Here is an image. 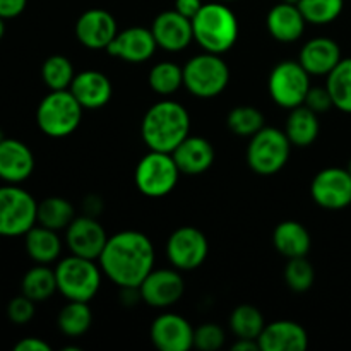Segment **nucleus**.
<instances>
[{
  "mask_svg": "<svg viewBox=\"0 0 351 351\" xmlns=\"http://www.w3.org/2000/svg\"><path fill=\"white\" fill-rule=\"evenodd\" d=\"M267 89L278 106L287 110L297 108L304 105L311 89V74L298 60H283L271 71Z\"/></svg>",
  "mask_w": 351,
  "mask_h": 351,
  "instance_id": "obj_10",
  "label": "nucleus"
},
{
  "mask_svg": "<svg viewBox=\"0 0 351 351\" xmlns=\"http://www.w3.org/2000/svg\"><path fill=\"white\" fill-rule=\"evenodd\" d=\"M315 281V269L307 257H293L288 259L285 266V283L297 293L311 290Z\"/></svg>",
  "mask_w": 351,
  "mask_h": 351,
  "instance_id": "obj_37",
  "label": "nucleus"
},
{
  "mask_svg": "<svg viewBox=\"0 0 351 351\" xmlns=\"http://www.w3.org/2000/svg\"><path fill=\"white\" fill-rule=\"evenodd\" d=\"M281 2H288V3H298L300 0H281Z\"/></svg>",
  "mask_w": 351,
  "mask_h": 351,
  "instance_id": "obj_48",
  "label": "nucleus"
},
{
  "mask_svg": "<svg viewBox=\"0 0 351 351\" xmlns=\"http://www.w3.org/2000/svg\"><path fill=\"white\" fill-rule=\"evenodd\" d=\"M230 82V69L221 55L204 51L189 58L184 65V86L197 98H216Z\"/></svg>",
  "mask_w": 351,
  "mask_h": 351,
  "instance_id": "obj_6",
  "label": "nucleus"
},
{
  "mask_svg": "<svg viewBox=\"0 0 351 351\" xmlns=\"http://www.w3.org/2000/svg\"><path fill=\"white\" fill-rule=\"evenodd\" d=\"M314 202L329 211H339L351 204V173L346 168H324L311 184Z\"/></svg>",
  "mask_w": 351,
  "mask_h": 351,
  "instance_id": "obj_12",
  "label": "nucleus"
},
{
  "mask_svg": "<svg viewBox=\"0 0 351 351\" xmlns=\"http://www.w3.org/2000/svg\"><path fill=\"white\" fill-rule=\"evenodd\" d=\"M191 132V115L187 108L173 99L154 103L143 117L141 136L153 151L173 153Z\"/></svg>",
  "mask_w": 351,
  "mask_h": 351,
  "instance_id": "obj_2",
  "label": "nucleus"
},
{
  "mask_svg": "<svg viewBox=\"0 0 351 351\" xmlns=\"http://www.w3.org/2000/svg\"><path fill=\"white\" fill-rule=\"evenodd\" d=\"M291 143L285 130L276 127H266L250 137L247 147V163L254 173L261 177H271L285 168L290 158Z\"/></svg>",
  "mask_w": 351,
  "mask_h": 351,
  "instance_id": "obj_7",
  "label": "nucleus"
},
{
  "mask_svg": "<svg viewBox=\"0 0 351 351\" xmlns=\"http://www.w3.org/2000/svg\"><path fill=\"white\" fill-rule=\"evenodd\" d=\"M233 351H257L259 348V341L257 339H237L235 345H232Z\"/></svg>",
  "mask_w": 351,
  "mask_h": 351,
  "instance_id": "obj_45",
  "label": "nucleus"
},
{
  "mask_svg": "<svg viewBox=\"0 0 351 351\" xmlns=\"http://www.w3.org/2000/svg\"><path fill=\"white\" fill-rule=\"evenodd\" d=\"M185 285L178 269H153L139 287L141 300L156 308H167L184 297Z\"/></svg>",
  "mask_w": 351,
  "mask_h": 351,
  "instance_id": "obj_13",
  "label": "nucleus"
},
{
  "mask_svg": "<svg viewBox=\"0 0 351 351\" xmlns=\"http://www.w3.org/2000/svg\"><path fill=\"white\" fill-rule=\"evenodd\" d=\"M304 105L308 106V108L315 113H324L335 106L332 105L331 95H329L326 86L324 88H322V86H311L307 96H305Z\"/></svg>",
  "mask_w": 351,
  "mask_h": 351,
  "instance_id": "obj_40",
  "label": "nucleus"
},
{
  "mask_svg": "<svg viewBox=\"0 0 351 351\" xmlns=\"http://www.w3.org/2000/svg\"><path fill=\"white\" fill-rule=\"evenodd\" d=\"M21 291L36 304L47 302L48 298L53 297L55 291H58L55 269H50L48 264H38L31 267L21 281Z\"/></svg>",
  "mask_w": 351,
  "mask_h": 351,
  "instance_id": "obj_29",
  "label": "nucleus"
},
{
  "mask_svg": "<svg viewBox=\"0 0 351 351\" xmlns=\"http://www.w3.org/2000/svg\"><path fill=\"white\" fill-rule=\"evenodd\" d=\"M34 304L36 302L27 298L26 295H19V297L12 298L7 305V317L12 324H27L34 317Z\"/></svg>",
  "mask_w": 351,
  "mask_h": 351,
  "instance_id": "obj_39",
  "label": "nucleus"
},
{
  "mask_svg": "<svg viewBox=\"0 0 351 351\" xmlns=\"http://www.w3.org/2000/svg\"><path fill=\"white\" fill-rule=\"evenodd\" d=\"M3 139H5V136H3V132L0 130V141H3Z\"/></svg>",
  "mask_w": 351,
  "mask_h": 351,
  "instance_id": "obj_50",
  "label": "nucleus"
},
{
  "mask_svg": "<svg viewBox=\"0 0 351 351\" xmlns=\"http://www.w3.org/2000/svg\"><path fill=\"white\" fill-rule=\"evenodd\" d=\"M3 34H5V19L0 17V40L3 38Z\"/></svg>",
  "mask_w": 351,
  "mask_h": 351,
  "instance_id": "obj_46",
  "label": "nucleus"
},
{
  "mask_svg": "<svg viewBox=\"0 0 351 351\" xmlns=\"http://www.w3.org/2000/svg\"><path fill=\"white\" fill-rule=\"evenodd\" d=\"M209 243L204 233L195 226H182L170 235L167 242V256L171 266L178 271H194L202 266L208 257Z\"/></svg>",
  "mask_w": 351,
  "mask_h": 351,
  "instance_id": "obj_11",
  "label": "nucleus"
},
{
  "mask_svg": "<svg viewBox=\"0 0 351 351\" xmlns=\"http://www.w3.org/2000/svg\"><path fill=\"white\" fill-rule=\"evenodd\" d=\"M24 247L29 259L36 264L55 263L62 252V242L57 232L38 223L24 235Z\"/></svg>",
  "mask_w": 351,
  "mask_h": 351,
  "instance_id": "obj_27",
  "label": "nucleus"
},
{
  "mask_svg": "<svg viewBox=\"0 0 351 351\" xmlns=\"http://www.w3.org/2000/svg\"><path fill=\"white\" fill-rule=\"evenodd\" d=\"M192 31L202 50L223 55L237 43L239 21L226 2L202 3L192 19Z\"/></svg>",
  "mask_w": 351,
  "mask_h": 351,
  "instance_id": "obj_3",
  "label": "nucleus"
},
{
  "mask_svg": "<svg viewBox=\"0 0 351 351\" xmlns=\"http://www.w3.org/2000/svg\"><path fill=\"white\" fill-rule=\"evenodd\" d=\"M75 209L65 197H58V195H51V197L43 199L38 202V215L36 223L45 226V228L55 230H67V226L74 221Z\"/></svg>",
  "mask_w": 351,
  "mask_h": 351,
  "instance_id": "obj_28",
  "label": "nucleus"
},
{
  "mask_svg": "<svg viewBox=\"0 0 351 351\" xmlns=\"http://www.w3.org/2000/svg\"><path fill=\"white\" fill-rule=\"evenodd\" d=\"M58 329L69 338H77L88 332L93 324V312L88 302L69 300L57 319Z\"/></svg>",
  "mask_w": 351,
  "mask_h": 351,
  "instance_id": "obj_30",
  "label": "nucleus"
},
{
  "mask_svg": "<svg viewBox=\"0 0 351 351\" xmlns=\"http://www.w3.org/2000/svg\"><path fill=\"white\" fill-rule=\"evenodd\" d=\"M151 31L158 47L167 51H182L194 40L192 21L177 10H165L153 21Z\"/></svg>",
  "mask_w": 351,
  "mask_h": 351,
  "instance_id": "obj_18",
  "label": "nucleus"
},
{
  "mask_svg": "<svg viewBox=\"0 0 351 351\" xmlns=\"http://www.w3.org/2000/svg\"><path fill=\"white\" fill-rule=\"evenodd\" d=\"M226 125L235 136L252 137L264 127V115L254 106H235L226 117Z\"/></svg>",
  "mask_w": 351,
  "mask_h": 351,
  "instance_id": "obj_36",
  "label": "nucleus"
},
{
  "mask_svg": "<svg viewBox=\"0 0 351 351\" xmlns=\"http://www.w3.org/2000/svg\"><path fill=\"white\" fill-rule=\"evenodd\" d=\"M297 5L308 24L326 26L341 16L345 0H300Z\"/></svg>",
  "mask_w": 351,
  "mask_h": 351,
  "instance_id": "obj_34",
  "label": "nucleus"
},
{
  "mask_svg": "<svg viewBox=\"0 0 351 351\" xmlns=\"http://www.w3.org/2000/svg\"><path fill=\"white\" fill-rule=\"evenodd\" d=\"M151 89L160 96H171L184 86V67L175 62H160L147 75Z\"/></svg>",
  "mask_w": 351,
  "mask_h": 351,
  "instance_id": "obj_33",
  "label": "nucleus"
},
{
  "mask_svg": "<svg viewBox=\"0 0 351 351\" xmlns=\"http://www.w3.org/2000/svg\"><path fill=\"white\" fill-rule=\"evenodd\" d=\"M156 48L158 43L154 40L153 31L143 26H134L119 31L112 43L106 47V51L123 62L143 64L153 57Z\"/></svg>",
  "mask_w": 351,
  "mask_h": 351,
  "instance_id": "obj_16",
  "label": "nucleus"
},
{
  "mask_svg": "<svg viewBox=\"0 0 351 351\" xmlns=\"http://www.w3.org/2000/svg\"><path fill=\"white\" fill-rule=\"evenodd\" d=\"M257 341L261 351H305L308 348L307 331L295 321L266 324Z\"/></svg>",
  "mask_w": 351,
  "mask_h": 351,
  "instance_id": "obj_20",
  "label": "nucleus"
},
{
  "mask_svg": "<svg viewBox=\"0 0 351 351\" xmlns=\"http://www.w3.org/2000/svg\"><path fill=\"white\" fill-rule=\"evenodd\" d=\"M119 33L117 21L108 10L89 9L75 23V38L89 50H103Z\"/></svg>",
  "mask_w": 351,
  "mask_h": 351,
  "instance_id": "obj_17",
  "label": "nucleus"
},
{
  "mask_svg": "<svg viewBox=\"0 0 351 351\" xmlns=\"http://www.w3.org/2000/svg\"><path fill=\"white\" fill-rule=\"evenodd\" d=\"M101 267L96 261L69 256L55 267L57 290L62 297L75 302H91L101 287Z\"/></svg>",
  "mask_w": 351,
  "mask_h": 351,
  "instance_id": "obj_4",
  "label": "nucleus"
},
{
  "mask_svg": "<svg viewBox=\"0 0 351 351\" xmlns=\"http://www.w3.org/2000/svg\"><path fill=\"white\" fill-rule=\"evenodd\" d=\"M346 170H348V171H350V173H351V160L348 161V167H346Z\"/></svg>",
  "mask_w": 351,
  "mask_h": 351,
  "instance_id": "obj_49",
  "label": "nucleus"
},
{
  "mask_svg": "<svg viewBox=\"0 0 351 351\" xmlns=\"http://www.w3.org/2000/svg\"><path fill=\"white\" fill-rule=\"evenodd\" d=\"M38 202L14 184L0 187V237H24L36 225Z\"/></svg>",
  "mask_w": 351,
  "mask_h": 351,
  "instance_id": "obj_9",
  "label": "nucleus"
},
{
  "mask_svg": "<svg viewBox=\"0 0 351 351\" xmlns=\"http://www.w3.org/2000/svg\"><path fill=\"white\" fill-rule=\"evenodd\" d=\"M335 108L351 113V58H341L326 81Z\"/></svg>",
  "mask_w": 351,
  "mask_h": 351,
  "instance_id": "obj_31",
  "label": "nucleus"
},
{
  "mask_svg": "<svg viewBox=\"0 0 351 351\" xmlns=\"http://www.w3.org/2000/svg\"><path fill=\"white\" fill-rule=\"evenodd\" d=\"M273 245L287 259L307 257V254L311 252L312 239L311 233L307 232V228L302 223L288 219V221L280 223L274 228Z\"/></svg>",
  "mask_w": 351,
  "mask_h": 351,
  "instance_id": "obj_25",
  "label": "nucleus"
},
{
  "mask_svg": "<svg viewBox=\"0 0 351 351\" xmlns=\"http://www.w3.org/2000/svg\"><path fill=\"white\" fill-rule=\"evenodd\" d=\"M27 5V0H0V17L14 19L21 16Z\"/></svg>",
  "mask_w": 351,
  "mask_h": 351,
  "instance_id": "obj_41",
  "label": "nucleus"
},
{
  "mask_svg": "<svg viewBox=\"0 0 351 351\" xmlns=\"http://www.w3.org/2000/svg\"><path fill=\"white\" fill-rule=\"evenodd\" d=\"M225 345V332L216 324H202L194 329V348L201 351H215Z\"/></svg>",
  "mask_w": 351,
  "mask_h": 351,
  "instance_id": "obj_38",
  "label": "nucleus"
},
{
  "mask_svg": "<svg viewBox=\"0 0 351 351\" xmlns=\"http://www.w3.org/2000/svg\"><path fill=\"white\" fill-rule=\"evenodd\" d=\"M219 2H235V0H219Z\"/></svg>",
  "mask_w": 351,
  "mask_h": 351,
  "instance_id": "obj_51",
  "label": "nucleus"
},
{
  "mask_svg": "<svg viewBox=\"0 0 351 351\" xmlns=\"http://www.w3.org/2000/svg\"><path fill=\"white\" fill-rule=\"evenodd\" d=\"M178 170L184 175H201L211 168L215 161V147L208 139L187 136L171 153Z\"/></svg>",
  "mask_w": 351,
  "mask_h": 351,
  "instance_id": "obj_22",
  "label": "nucleus"
},
{
  "mask_svg": "<svg viewBox=\"0 0 351 351\" xmlns=\"http://www.w3.org/2000/svg\"><path fill=\"white\" fill-rule=\"evenodd\" d=\"M62 351H82L81 346H65Z\"/></svg>",
  "mask_w": 351,
  "mask_h": 351,
  "instance_id": "obj_47",
  "label": "nucleus"
},
{
  "mask_svg": "<svg viewBox=\"0 0 351 351\" xmlns=\"http://www.w3.org/2000/svg\"><path fill=\"white\" fill-rule=\"evenodd\" d=\"M33 151L17 139L0 141V180L19 185L33 175Z\"/></svg>",
  "mask_w": 351,
  "mask_h": 351,
  "instance_id": "obj_19",
  "label": "nucleus"
},
{
  "mask_svg": "<svg viewBox=\"0 0 351 351\" xmlns=\"http://www.w3.org/2000/svg\"><path fill=\"white\" fill-rule=\"evenodd\" d=\"M16 351H50V345L40 338H24L14 346Z\"/></svg>",
  "mask_w": 351,
  "mask_h": 351,
  "instance_id": "obj_43",
  "label": "nucleus"
},
{
  "mask_svg": "<svg viewBox=\"0 0 351 351\" xmlns=\"http://www.w3.org/2000/svg\"><path fill=\"white\" fill-rule=\"evenodd\" d=\"M305 17L297 3L280 2L267 12L266 26L271 36L281 43H295L305 31Z\"/></svg>",
  "mask_w": 351,
  "mask_h": 351,
  "instance_id": "obj_23",
  "label": "nucleus"
},
{
  "mask_svg": "<svg viewBox=\"0 0 351 351\" xmlns=\"http://www.w3.org/2000/svg\"><path fill=\"white\" fill-rule=\"evenodd\" d=\"M321 132L317 113L312 112L308 106L300 105L290 110V115L285 125V134L290 139L291 146L308 147L315 143Z\"/></svg>",
  "mask_w": 351,
  "mask_h": 351,
  "instance_id": "obj_26",
  "label": "nucleus"
},
{
  "mask_svg": "<svg viewBox=\"0 0 351 351\" xmlns=\"http://www.w3.org/2000/svg\"><path fill=\"white\" fill-rule=\"evenodd\" d=\"M74 75V67L64 55H51L41 65V77L51 91H62V89L71 88Z\"/></svg>",
  "mask_w": 351,
  "mask_h": 351,
  "instance_id": "obj_35",
  "label": "nucleus"
},
{
  "mask_svg": "<svg viewBox=\"0 0 351 351\" xmlns=\"http://www.w3.org/2000/svg\"><path fill=\"white\" fill-rule=\"evenodd\" d=\"M103 204H101V199L98 197V195H89V197H86L84 201V209H86V215L88 216H96L99 215V211H101Z\"/></svg>",
  "mask_w": 351,
  "mask_h": 351,
  "instance_id": "obj_44",
  "label": "nucleus"
},
{
  "mask_svg": "<svg viewBox=\"0 0 351 351\" xmlns=\"http://www.w3.org/2000/svg\"><path fill=\"white\" fill-rule=\"evenodd\" d=\"M67 247L71 254L86 259L98 261L105 249L108 237H106L105 228L96 221L95 216H75L74 221L67 226L65 233Z\"/></svg>",
  "mask_w": 351,
  "mask_h": 351,
  "instance_id": "obj_14",
  "label": "nucleus"
},
{
  "mask_svg": "<svg viewBox=\"0 0 351 351\" xmlns=\"http://www.w3.org/2000/svg\"><path fill=\"white\" fill-rule=\"evenodd\" d=\"M82 110L84 108L69 89L51 91L38 105L36 123L45 136L62 139L81 125Z\"/></svg>",
  "mask_w": 351,
  "mask_h": 351,
  "instance_id": "obj_5",
  "label": "nucleus"
},
{
  "mask_svg": "<svg viewBox=\"0 0 351 351\" xmlns=\"http://www.w3.org/2000/svg\"><path fill=\"white\" fill-rule=\"evenodd\" d=\"M153 345L161 351H187L194 348V328L182 315L167 312L158 315L149 329Z\"/></svg>",
  "mask_w": 351,
  "mask_h": 351,
  "instance_id": "obj_15",
  "label": "nucleus"
},
{
  "mask_svg": "<svg viewBox=\"0 0 351 351\" xmlns=\"http://www.w3.org/2000/svg\"><path fill=\"white\" fill-rule=\"evenodd\" d=\"M180 170L175 163L171 153H161V151L149 149L144 154L136 167L134 180L141 194L146 197H165L170 194L178 184Z\"/></svg>",
  "mask_w": 351,
  "mask_h": 351,
  "instance_id": "obj_8",
  "label": "nucleus"
},
{
  "mask_svg": "<svg viewBox=\"0 0 351 351\" xmlns=\"http://www.w3.org/2000/svg\"><path fill=\"white\" fill-rule=\"evenodd\" d=\"M264 326H266L264 315L254 305H239L230 315V329L237 336V339H257Z\"/></svg>",
  "mask_w": 351,
  "mask_h": 351,
  "instance_id": "obj_32",
  "label": "nucleus"
},
{
  "mask_svg": "<svg viewBox=\"0 0 351 351\" xmlns=\"http://www.w3.org/2000/svg\"><path fill=\"white\" fill-rule=\"evenodd\" d=\"M202 0H175V10L187 19H194L195 14L201 10Z\"/></svg>",
  "mask_w": 351,
  "mask_h": 351,
  "instance_id": "obj_42",
  "label": "nucleus"
},
{
  "mask_svg": "<svg viewBox=\"0 0 351 351\" xmlns=\"http://www.w3.org/2000/svg\"><path fill=\"white\" fill-rule=\"evenodd\" d=\"M69 91L84 110H98L112 99V82L99 71H82L74 75Z\"/></svg>",
  "mask_w": 351,
  "mask_h": 351,
  "instance_id": "obj_21",
  "label": "nucleus"
},
{
  "mask_svg": "<svg viewBox=\"0 0 351 351\" xmlns=\"http://www.w3.org/2000/svg\"><path fill=\"white\" fill-rule=\"evenodd\" d=\"M341 58V48L335 40L312 38L302 47L298 62L311 75H328Z\"/></svg>",
  "mask_w": 351,
  "mask_h": 351,
  "instance_id": "obj_24",
  "label": "nucleus"
},
{
  "mask_svg": "<svg viewBox=\"0 0 351 351\" xmlns=\"http://www.w3.org/2000/svg\"><path fill=\"white\" fill-rule=\"evenodd\" d=\"M154 247L149 237L134 230L108 237L98 263L103 274L120 288H139L154 269Z\"/></svg>",
  "mask_w": 351,
  "mask_h": 351,
  "instance_id": "obj_1",
  "label": "nucleus"
}]
</instances>
